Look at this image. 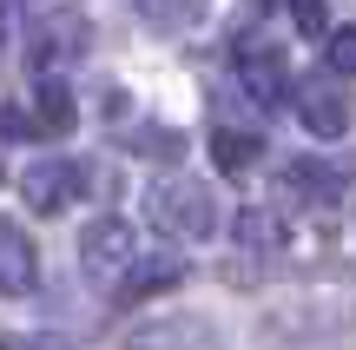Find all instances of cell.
<instances>
[{"mask_svg": "<svg viewBox=\"0 0 356 350\" xmlns=\"http://www.w3.org/2000/svg\"><path fill=\"white\" fill-rule=\"evenodd\" d=\"M145 212H152V225H165L172 238H211V225H218V198H211V185H198V179H159Z\"/></svg>", "mask_w": 356, "mask_h": 350, "instance_id": "6da1fadb", "label": "cell"}, {"mask_svg": "<svg viewBox=\"0 0 356 350\" xmlns=\"http://www.w3.org/2000/svg\"><path fill=\"white\" fill-rule=\"evenodd\" d=\"M291 106L297 119H304V132H317V139H343L350 132V93H343V73H310L291 86Z\"/></svg>", "mask_w": 356, "mask_h": 350, "instance_id": "7a4b0ae2", "label": "cell"}, {"mask_svg": "<svg viewBox=\"0 0 356 350\" xmlns=\"http://www.w3.org/2000/svg\"><path fill=\"white\" fill-rule=\"evenodd\" d=\"M231 60H238V79H244V93H251L257 106H277L284 93H291V60H284L277 40L244 33L238 47H231Z\"/></svg>", "mask_w": 356, "mask_h": 350, "instance_id": "3957f363", "label": "cell"}, {"mask_svg": "<svg viewBox=\"0 0 356 350\" xmlns=\"http://www.w3.org/2000/svg\"><path fill=\"white\" fill-rule=\"evenodd\" d=\"M139 258V232L126 218H92L86 238H79V264L86 278H126V264Z\"/></svg>", "mask_w": 356, "mask_h": 350, "instance_id": "277c9868", "label": "cell"}, {"mask_svg": "<svg viewBox=\"0 0 356 350\" xmlns=\"http://www.w3.org/2000/svg\"><path fill=\"white\" fill-rule=\"evenodd\" d=\"M20 192H26L33 212H66L79 192H86V166H73V159H33L26 179H20Z\"/></svg>", "mask_w": 356, "mask_h": 350, "instance_id": "5b68a950", "label": "cell"}, {"mask_svg": "<svg viewBox=\"0 0 356 350\" xmlns=\"http://www.w3.org/2000/svg\"><path fill=\"white\" fill-rule=\"evenodd\" d=\"M86 13H73V7H60V13H47V20L33 26V66L40 73H60L66 60H79L86 53Z\"/></svg>", "mask_w": 356, "mask_h": 350, "instance_id": "8992f818", "label": "cell"}, {"mask_svg": "<svg viewBox=\"0 0 356 350\" xmlns=\"http://www.w3.org/2000/svg\"><path fill=\"white\" fill-rule=\"evenodd\" d=\"M284 192L304 205H337L350 192V166L343 159H297V166H284Z\"/></svg>", "mask_w": 356, "mask_h": 350, "instance_id": "52a82bcc", "label": "cell"}, {"mask_svg": "<svg viewBox=\"0 0 356 350\" xmlns=\"http://www.w3.org/2000/svg\"><path fill=\"white\" fill-rule=\"evenodd\" d=\"M40 285V251L13 218H0V298H20Z\"/></svg>", "mask_w": 356, "mask_h": 350, "instance_id": "ba28073f", "label": "cell"}, {"mask_svg": "<svg viewBox=\"0 0 356 350\" xmlns=\"http://www.w3.org/2000/svg\"><path fill=\"white\" fill-rule=\"evenodd\" d=\"M178 278H185V258H132L126 278H119V298H152V291H172Z\"/></svg>", "mask_w": 356, "mask_h": 350, "instance_id": "9c48e42d", "label": "cell"}, {"mask_svg": "<svg viewBox=\"0 0 356 350\" xmlns=\"http://www.w3.org/2000/svg\"><path fill=\"white\" fill-rule=\"evenodd\" d=\"M73 119H79L73 93H66L60 79H40V86H33V126H40V132H66Z\"/></svg>", "mask_w": 356, "mask_h": 350, "instance_id": "30bf717a", "label": "cell"}, {"mask_svg": "<svg viewBox=\"0 0 356 350\" xmlns=\"http://www.w3.org/2000/svg\"><path fill=\"white\" fill-rule=\"evenodd\" d=\"M257 132H244V126H211V152H218V166L225 172H251L257 166Z\"/></svg>", "mask_w": 356, "mask_h": 350, "instance_id": "8fae6325", "label": "cell"}, {"mask_svg": "<svg viewBox=\"0 0 356 350\" xmlns=\"http://www.w3.org/2000/svg\"><path fill=\"white\" fill-rule=\"evenodd\" d=\"M238 245L244 251H284V218H277V212H264V205L238 212Z\"/></svg>", "mask_w": 356, "mask_h": 350, "instance_id": "7c38bea8", "label": "cell"}, {"mask_svg": "<svg viewBox=\"0 0 356 350\" xmlns=\"http://www.w3.org/2000/svg\"><path fill=\"white\" fill-rule=\"evenodd\" d=\"M330 66L343 79H356V26H337V33H330Z\"/></svg>", "mask_w": 356, "mask_h": 350, "instance_id": "4fadbf2b", "label": "cell"}, {"mask_svg": "<svg viewBox=\"0 0 356 350\" xmlns=\"http://www.w3.org/2000/svg\"><path fill=\"white\" fill-rule=\"evenodd\" d=\"M291 20L304 26V33H323V20H330V13H323V0H291Z\"/></svg>", "mask_w": 356, "mask_h": 350, "instance_id": "5bb4252c", "label": "cell"}, {"mask_svg": "<svg viewBox=\"0 0 356 350\" xmlns=\"http://www.w3.org/2000/svg\"><path fill=\"white\" fill-rule=\"evenodd\" d=\"M0 40H7V7H0Z\"/></svg>", "mask_w": 356, "mask_h": 350, "instance_id": "9a60e30c", "label": "cell"}]
</instances>
